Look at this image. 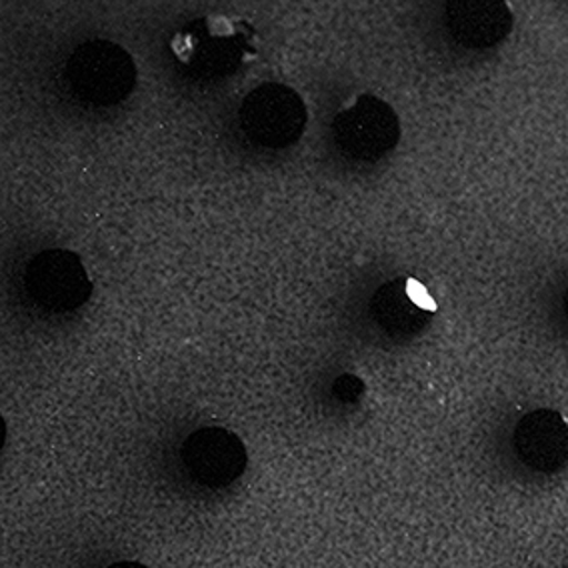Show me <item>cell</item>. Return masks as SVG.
Wrapping results in <instances>:
<instances>
[{
    "label": "cell",
    "mask_w": 568,
    "mask_h": 568,
    "mask_svg": "<svg viewBox=\"0 0 568 568\" xmlns=\"http://www.w3.org/2000/svg\"><path fill=\"white\" fill-rule=\"evenodd\" d=\"M243 129L248 139L266 149H283L295 142L305 126V104L283 84H264L244 101Z\"/></svg>",
    "instance_id": "1"
},
{
    "label": "cell",
    "mask_w": 568,
    "mask_h": 568,
    "mask_svg": "<svg viewBox=\"0 0 568 568\" xmlns=\"http://www.w3.org/2000/svg\"><path fill=\"white\" fill-rule=\"evenodd\" d=\"M69 81L82 99L112 104L131 92L134 64L126 52L111 42H91L72 54Z\"/></svg>",
    "instance_id": "2"
},
{
    "label": "cell",
    "mask_w": 568,
    "mask_h": 568,
    "mask_svg": "<svg viewBox=\"0 0 568 568\" xmlns=\"http://www.w3.org/2000/svg\"><path fill=\"white\" fill-rule=\"evenodd\" d=\"M336 144L355 161H378L398 141V121L386 102L363 97L335 121Z\"/></svg>",
    "instance_id": "3"
},
{
    "label": "cell",
    "mask_w": 568,
    "mask_h": 568,
    "mask_svg": "<svg viewBox=\"0 0 568 568\" xmlns=\"http://www.w3.org/2000/svg\"><path fill=\"white\" fill-rule=\"evenodd\" d=\"M32 298L52 311H71L87 301L91 283L81 261L64 251H47L27 271Z\"/></svg>",
    "instance_id": "4"
},
{
    "label": "cell",
    "mask_w": 568,
    "mask_h": 568,
    "mask_svg": "<svg viewBox=\"0 0 568 568\" xmlns=\"http://www.w3.org/2000/svg\"><path fill=\"white\" fill-rule=\"evenodd\" d=\"M184 465L199 483L224 487L246 467L243 443L224 428H203L184 443Z\"/></svg>",
    "instance_id": "5"
},
{
    "label": "cell",
    "mask_w": 568,
    "mask_h": 568,
    "mask_svg": "<svg viewBox=\"0 0 568 568\" xmlns=\"http://www.w3.org/2000/svg\"><path fill=\"white\" fill-rule=\"evenodd\" d=\"M515 443L528 467L555 473L568 465V423L555 410H535L517 426Z\"/></svg>",
    "instance_id": "6"
},
{
    "label": "cell",
    "mask_w": 568,
    "mask_h": 568,
    "mask_svg": "<svg viewBox=\"0 0 568 568\" xmlns=\"http://www.w3.org/2000/svg\"><path fill=\"white\" fill-rule=\"evenodd\" d=\"M448 31L467 49H490L508 37L513 14L497 0H455L447 7Z\"/></svg>",
    "instance_id": "7"
},
{
    "label": "cell",
    "mask_w": 568,
    "mask_h": 568,
    "mask_svg": "<svg viewBox=\"0 0 568 568\" xmlns=\"http://www.w3.org/2000/svg\"><path fill=\"white\" fill-rule=\"evenodd\" d=\"M376 318L386 331L395 335H408L423 328L428 318L425 306L415 301L413 293H408L405 283H388L376 293L373 301Z\"/></svg>",
    "instance_id": "8"
},
{
    "label": "cell",
    "mask_w": 568,
    "mask_h": 568,
    "mask_svg": "<svg viewBox=\"0 0 568 568\" xmlns=\"http://www.w3.org/2000/svg\"><path fill=\"white\" fill-rule=\"evenodd\" d=\"M361 390H363V385L358 383V378H355V376H345L338 383V393L345 398H355V396L361 395Z\"/></svg>",
    "instance_id": "9"
},
{
    "label": "cell",
    "mask_w": 568,
    "mask_h": 568,
    "mask_svg": "<svg viewBox=\"0 0 568 568\" xmlns=\"http://www.w3.org/2000/svg\"><path fill=\"white\" fill-rule=\"evenodd\" d=\"M109 568H146L139 565V562H119V565H112Z\"/></svg>",
    "instance_id": "10"
},
{
    "label": "cell",
    "mask_w": 568,
    "mask_h": 568,
    "mask_svg": "<svg viewBox=\"0 0 568 568\" xmlns=\"http://www.w3.org/2000/svg\"><path fill=\"white\" fill-rule=\"evenodd\" d=\"M565 308H567V315H568V291H567V296H565Z\"/></svg>",
    "instance_id": "11"
}]
</instances>
